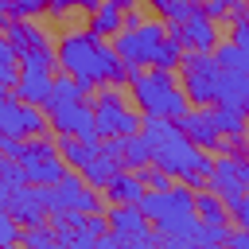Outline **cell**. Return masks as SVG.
Instances as JSON below:
<instances>
[{
  "instance_id": "obj_1",
  "label": "cell",
  "mask_w": 249,
  "mask_h": 249,
  "mask_svg": "<svg viewBox=\"0 0 249 249\" xmlns=\"http://www.w3.org/2000/svg\"><path fill=\"white\" fill-rule=\"evenodd\" d=\"M58 54V70L78 78L86 89H101V86H124L132 78V66L117 54L113 43H105V35L82 27V31H66L54 47Z\"/></svg>"
},
{
  "instance_id": "obj_2",
  "label": "cell",
  "mask_w": 249,
  "mask_h": 249,
  "mask_svg": "<svg viewBox=\"0 0 249 249\" xmlns=\"http://www.w3.org/2000/svg\"><path fill=\"white\" fill-rule=\"evenodd\" d=\"M140 132L152 144V163H160L175 183L202 187L210 179V167H214L210 152H202L175 121H167V117H144Z\"/></svg>"
},
{
  "instance_id": "obj_3",
  "label": "cell",
  "mask_w": 249,
  "mask_h": 249,
  "mask_svg": "<svg viewBox=\"0 0 249 249\" xmlns=\"http://www.w3.org/2000/svg\"><path fill=\"white\" fill-rule=\"evenodd\" d=\"M128 89H132V105L144 117H167V121H175V117H183L191 109V97H187L183 82L175 78V70L140 66V70H132Z\"/></svg>"
},
{
  "instance_id": "obj_4",
  "label": "cell",
  "mask_w": 249,
  "mask_h": 249,
  "mask_svg": "<svg viewBox=\"0 0 249 249\" xmlns=\"http://www.w3.org/2000/svg\"><path fill=\"white\" fill-rule=\"evenodd\" d=\"M163 43H167V23H163V19H144L140 27H132V31L121 27V31L113 35L117 54H121L132 70H140V66H156Z\"/></svg>"
},
{
  "instance_id": "obj_5",
  "label": "cell",
  "mask_w": 249,
  "mask_h": 249,
  "mask_svg": "<svg viewBox=\"0 0 249 249\" xmlns=\"http://www.w3.org/2000/svg\"><path fill=\"white\" fill-rule=\"evenodd\" d=\"M179 78H183V89H187L191 105H218L222 62L214 58V51H187L183 62H179Z\"/></svg>"
},
{
  "instance_id": "obj_6",
  "label": "cell",
  "mask_w": 249,
  "mask_h": 249,
  "mask_svg": "<svg viewBox=\"0 0 249 249\" xmlns=\"http://www.w3.org/2000/svg\"><path fill=\"white\" fill-rule=\"evenodd\" d=\"M43 195H47V206H51V214L54 210H82V214H105V191H97V187H89L86 183V175L82 171H66L58 183H51V187H43Z\"/></svg>"
},
{
  "instance_id": "obj_7",
  "label": "cell",
  "mask_w": 249,
  "mask_h": 249,
  "mask_svg": "<svg viewBox=\"0 0 249 249\" xmlns=\"http://www.w3.org/2000/svg\"><path fill=\"white\" fill-rule=\"evenodd\" d=\"M93 121L101 136H136L144 124V113L124 105V97L117 93V86H101L93 93Z\"/></svg>"
},
{
  "instance_id": "obj_8",
  "label": "cell",
  "mask_w": 249,
  "mask_h": 249,
  "mask_svg": "<svg viewBox=\"0 0 249 249\" xmlns=\"http://www.w3.org/2000/svg\"><path fill=\"white\" fill-rule=\"evenodd\" d=\"M19 163H23L27 183H35V187H51V183H58V179L70 171V163L62 160L58 140H51L47 132H43V136H27Z\"/></svg>"
},
{
  "instance_id": "obj_9",
  "label": "cell",
  "mask_w": 249,
  "mask_h": 249,
  "mask_svg": "<svg viewBox=\"0 0 249 249\" xmlns=\"http://www.w3.org/2000/svg\"><path fill=\"white\" fill-rule=\"evenodd\" d=\"M51 128V117L43 105H27L19 101L12 89L0 93V136H43Z\"/></svg>"
},
{
  "instance_id": "obj_10",
  "label": "cell",
  "mask_w": 249,
  "mask_h": 249,
  "mask_svg": "<svg viewBox=\"0 0 249 249\" xmlns=\"http://www.w3.org/2000/svg\"><path fill=\"white\" fill-rule=\"evenodd\" d=\"M4 35L12 39V47L19 51V62H47V66H58V54L51 43V35L35 23V19H8L4 23Z\"/></svg>"
},
{
  "instance_id": "obj_11",
  "label": "cell",
  "mask_w": 249,
  "mask_h": 249,
  "mask_svg": "<svg viewBox=\"0 0 249 249\" xmlns=\"http://www.w3.org/2000/svg\"><path fill=\"white\" fill-rule=\"evenodd\" d=\"M105 218H109V230L121 237V249H128V245H156L160 241V233L152 230V222L140 210V202H109Z\"/></svg>"
},
{
  "instance_id": "obj_12",
  "label": "cell",
  "mask_w": 249,
  "mask_h": 249,
  "mask_svg": "<svg viewBox=\"0 0 249 249\" xmlns=\"http://www.w3.org/2000/svg\"><path fill=\"white\" fill-rule=\"evenodd\" d=\"M51 117V128L58 136H82V140H101L97 132V121H93V105L82 97V101H70V105H58V109H47Z\"/></svg>"
},
{
  "instance_id": "obj_13",
  "label": "cell",
  "mask_w": 249,
  "mask_h": 249,
  "mask_svg": "<svg viewBox=\"0 0 249 249\" xmlns=\"http://www.w3.org/2000/svg\"><path fill=\"white\" fill-rule=\"evenodd\" d=\"M175 124H179L202 152H226V136H222V128H218L214 105H191L183 117H175Z\"/></svg>"
},
{
  "instance_id": "obj_14",
  "label": "cell",
  "mask_w": 249,
  "mask_h": 249,
  "mask_svg": "<svg viewBox=\"0 0 249 249\" xmlns=\"http://www.w3.org/2000/svg\"><path fill=\"white\" fill-rule=\"evenodd\" d=\"M167 31L183 43V51H214L218 47V19H210L198 4L195 16H187L183 23H167Z\"/></svg>"
},
{
  "instance_id": "obj_15",
  "label": "cell",
  "mask_w": 249,
  "mask_h": 249,
  "mask_svg": "<svg viewBox=\"0 0 249 249\" xmlns=\"http://www.w3.org/2000/svg\"><path fill=\"white\" fill-rule=\"evenodd\" d=\"M8 214H12L19 226L51 222V206H47L43 187H35V183H19V187H12V195H8Z\"/></svg>"
},
{
  "instance_id": "obj_16",
  "label": "cell",
  "mask_w": 249,
  "mask_h": 249,
  "mask_svg": "<svg viewBox=\"0 0 249 249\" xmlns=\"http://www.w3.org/2000/svg\"><path fill=\"white\" fill-rule=\"evenodd\" d=\"M51 86H54V66H47V62H19V78H16L12 93L19 101H27V105H47Z\"/></svg>"
},
{
  "instance_id": "obj_17",
  "label": "cell",
  "mask_w": 249,
  "mask_h": 249,
  "mask_svg": "<svg viewBox=\"0 0 249 249\" xmlns=\"http://www.w3.org/2000/svg\"><path fill=\"white\" fill-rule=\"evenodd\" d=\"M206 187H210L214 195H222V202H226V206H233V202L249 191V187L241 183V175H237V160H233V152H226V156H218V160H214Z\"/></svg>"
},
{
  "instance_id": "obj_18",
  "label": "cell",
  "mask_w": 249,
  "mask_h": 249,
  "mask_svg": "<svg viewBox=\"0 0 249 249\" xmlns=\"http://www.w3.org/2000/svg\"><path fill=\"white\" fill-rule=\"evenodd\" d=\"M54 214L70 226V233H74L70 245H78V249L97 245V237L109 230V218H105V214H82V210H54Z\"/></svg>"
},
{
  "instance_id": "obj_19",
  "label": "cell",
  "mask_w": 249,
  "mask_h": 249,
  "mask_svg": "<svg viewBox=\"0 0 249 249\" xmlns=\"http://www.w3.org/2000/svg\"><path fill=\"white\" fill-rule=\"evenodd\" d=\"M105 202H140L144 198V191H148V183L140 179V171H128V167H121L105 187Z\"/></svg>"
},
{
  "instance_id": "obj_20",
  "label": "cell",
  "mask_w": 249,
  "mask_h": 249,
  "mask_svg": "<svg viewBox=\"0 0 249 249\" xmlns=\"http://www.w3.org/2000/svg\"><path fill=\"white\" fill-rule=\"evenodd\" d=\"M218 105H230V109H241L249 105V70H222L218 78Z\"/></svg>"
},
{
  "instance_id": "obj_21",
  "label": "cell",
  "mask_w": 249,
  "mask_h": 249,
  "mask_svg": "<svg viewBox=\"0 0 249 249\" xmlns=\"http://www.w3.org/2000/svg\"><path fill=\"white\" fill-rule=\"evenodd\" d=\"M121 27H124V8H121V4H113V0H101V4L89 12V31H97V35L113 39Z\"/></svg>"
},
{
  "instance_id": "obj_22",
  "label": "cell",
  "mask_w": 249,
  "mask_h": 249,
  "mask_svg": "<svg viewBox=\"0 0 249 249\" xmlns=\"http://www.w3.org/2000/svg\"><path fill=\"white\" fill-rule=\"evenodd\" d=\"M82 97H89V89L78 82V78H70V74H54V86H51V97H47V105L43 109H58V105H70V101H82Z\"/></svg>"
},
{
  "instance_id": "obj_23",
  "label": "cell",
  "mask_w": 249,
  "mask_h": 249,
  "mask_svg": "<svg viewBox=\"0 0 249 249\" xmlns=\"http://www.w3.org/2000/svg\"><path fill=\"white\" fill-rule=\"evenodd\" d=\"M195 214H198L206 226H226V222H230V206H226L222 195H214L210 187L195 195Z\"/></svg>"
},
{
  "instance_id": "obj_24",
  "label": "cell",
  "mask_w": 249,
  "mask_h": 249,
  "mask_svg": "<svg viewBox=\"0 0 249 249\" xmlns=\"http://www.w3.org/2000/svg\"><path fill=\"white\" fill-rule=\"evenodd\" d=\"M117 171H121V160H113V156L97 152V156L89 160V167H86L82 175H86V183H89V187H97V191H101V187H105V183H109V179H113Z\"/></svg>"
},
{
  "instance_id": "obj_25",
  "label": "cell",
  "mask_w": 249,
  "mask_h": 249,
  "mask_svg": "<svg viewBox=\"0 0 249 249\" xmlns=\"http://www.w3.org/2000/svg\"><path fill=\"white\" fill-rule=\"evenodd\" d=\"M214 117H218V128H222V136H226V140H237V136H245V128H249V117H245L241 109L214 105Z\"/></svg>"
},
{
  "instance_id": "obj_26",
  "label": "cell",
  "mask_w": 249,
  "mask_h": 249,
  "mask_svg": "<svg viewBox=\"0 0 249 249\" xmlns=\"http://www.w3.org/2000/svg\"><path fill=\"white\" fill-rule=\"evenodd\" d=\"M152 8H156V16L163 19V23H183L187 16H195L198 12V4L195 0H148Z\"/></svg>"
},
{
  "instance_id": "obj_27",
  "label": "cell",
  "mask_w": 249,
  "mask_h": 249,
  "mask_svg": "<svg viewBox=\"0 0 249 249\" xmlns=\"http://www.w3.org/2000/svg\"><path fill=\"white\" fill-rule=\"evenodd\" d=\"M16 78H19V51L12 47V39L0 31V86H16Z\"/></svg>"
},
{
  "instance_id": "obj_28",
  "label": "cell",
  "mask_w": 249,
  "mask_h": 249,
  "mask_svg": "<svg viewBox=\"0 0 249 249\" xmlns=\"http://www.w3.org/2000/svg\"><path fill=\"white\" fill-rule=\"evenodd\" d=\"M148 163H152V144L144 140V132L128 136V140H124V167H128V171H140V167H148Z\"/></svg>"
},
{
  "instance_id": "obj_29",
  "label": "cell",
  "mask_w": 249,
  "mask_h": 249,
  "mask_svg": "<svg viewBox=\"0 0 249 249\" xmlns=\"http://www.w3.org/2000/svg\"><path fill=\"white\" fill-rule=\"evenodd\" d=\"M214 58L222 62V70H249V47H241V43H218L214 47Z\"/></svg>"
},
{
  "instance_id": "obj_30",
  "label": "cell",
  "mask_w": 249,
  "mask_h": 249,
  "mask_svg": "<svg viewBox=\"0 0 249 249\" xmlns=\"http://www.w3.org/2000/svg\"><path fill=\"white\" fill-rule=\"evenodd\" d=\"M19 245H27V249H51V245H58V237H54V230L47 222H39V226H23L19 230Z\"/></svg>"
},
{
  "instance_id": "obj_31",
  "label": "cell",
  "mask_w": 249,
  "mask_h": 249,
  "mask_svg": "<svg viewBox=\"0 0 249 249\" xmlns=\"http://www.w3.org/2000/svg\"><path fill=\"white\" fill-rule=\"evenodd\" d=\"M241 8H245V0H202V12H206L210 19H218V23H222V19H233Z\"/></svg>"
},
{
  "instance_id": "obj_32",
  "label": "cell",
  "mask_w": 249,
  "mask_h": 249,
  "mask_svg": "<svg viewBox=\"0 0 249 249\" xmlns=\"http://www.w3.org/2000/svg\"><path fill=\"white\" fill-rule=\"evenodd\" d=\"M51 12V0H12V16L16 19H39Z\"/></svg>"
},
{
  "instance_id": "obj_33",
  "label": "cell",
  "mask_w": 249,
  "mask_h": 249,
  "mask_svg": "<svg viewBox=\"0 0 249 249\" xmlns=\"http://www.w3.org/2000/svg\"><path fill=\"white\" fill-rule=\"evenodd\" d=\"M140 179H144L152 191H163V187H171V183H175V179H171V175H167L160 163H148V167H140Z\"/></svg>"
},
{
  "instance_id": "obj_34",
  "label": "cell",
  "mask_w": 249,
  "mask_h": 249,
  "mask_svg": "<svg viewBox=\"0 0 249 249\" xmlns=\"http://www.w3.org/2000/svg\"><path fill=\"white\" fill-rule=\"evenodd\" d=\"M230 39H233V43H241V47H249V4L230 19Z\"/></svg>"
},
{
  "instance_id": "obj_35",
  "label": "cell",
  "mask_w": 249,
  "mask_h": 249,
  "mask_svg": "<svg viewBox=\"0 0 249 249\" xmlns=\"http://www.w3.org/2000/svg\"><path fill=\"white\" fill-rule=\"evenodd\" d=\"M19 222L8 214V210H0V245H19Z\"/></svg>"
},
{
  "instance_id": "obj_36",
  "label": "cell",
  "mask_w": 249,
  "mask_h": 249,
  "mask_svg": "<svg viewBox=\"0 0 249 249\" xmlns=\"http://www.w3.org/2000/svg\"><path fill=\"white\" fill-rule=\"evenodd\" d=\"M97 4H101V0H51V12H54V16H66L70 8H82V12H93Z\"/></svg>"
},
{
  "instance_id": "obj_37",
  "label": "cell",
  "mask_w": 249,
  "mask_h": 249,
  "mask_svg": "<svg viewBox=\"0 0 249 249\" xmlns=\"http://www.w3.org/2000/svg\"><path fill=\"white\" fill-rule=\"evenodd\" d=\"M230 222H237L241 230H249V191H245V195L230 206Z\"/></svg>"
},
{
  "instance_id": "obj_38",
  "label": "cell",
  "mask_w": 249,
  "mask_h": 249,
  "mask_svg": "<svg viewBox=\"0 0 249 249\" xmlns=\"http://www.w3.org/2000/svg\"><path fill=\"white\" fill-rule=\"evenodd\" d=\"M23 144H27L23 136H0V152H4V156H12V160H19V156H23Z\"/></svg>"
},
{
  "instance_id": "obj_39",
  "label": "cell",
  "mask_w": 249,
  "mask_h": 249,
  "mask_svg": "<svg viewBox=\"0 0 249 249\" xmlns=\"http://www.w3.org/2000/svg\"><path fill=\"white\" fill-rule=\"evenodd\" d=\"M140 23H144V16H140L136 8H128V12H124V27L132 31V27H140Z\"/></svg>"
},
{
  "instance_id": "obj_40",
  "label": "cell",
  "mask_w": 249,
  "mask_h": 249,
  "mask_svg": "<svg viewBox=\"0 0 249 249\" xmlns=\"http://www.w3.org/2000/svg\"><path fill=\"white\" fill-rule=\"evenodd\" d=\"M8 195H12V183L0 175V210H8Z\"/></svg>"
},
{
  "instance_id": "obj_41",
  "label": "cell",
  "mask_w": 249,
  "mask_h": 249,
  "mask_svg": "<svg viewBox=\"0 0 249 249\" xmlns=\"http://www.w3.org/2000/svg\"><path fill=\"white\" fill-rule=\"evenodd\" d=\"M113 4H121L124 12H128V8H136V0H113Z\"/></svg>"
},
{
  "instance_id": "obj_42",
  "label": "cell",
  "mask_w": 249,
  "mask_h": 249,
  "mask_svg": "<svg viewBox=\"0 0 249 249\" xmlns=\"http://www.w3.org/2000/svg\"><path fill=\"white\" fill-rule=\"evenodd\" d=\"M245 117H249V105H245Z\"/></svg>"
},
{
  "instance_id": "obj_43",
  "label": "cell",
  "mask_w": 249,
  "mask_h": 249,
  "mask_svg": "<svg viewBox=\"0 0 249 249\" xmlns=\"http://www.w3.org/2000/svg\"><path fill=\"white\" fill-rule=\"evenodd\" d=\"M195 4H202V0H195Z\"/></svg>"
}]
</instances>
